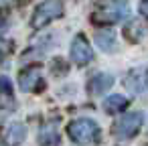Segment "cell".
Wrapping results in <instances>:
<instances>
[{"mask_svg": "<svg viewBox=\"0 0 148 146\" xmlns=\"http://www.w3.org/2000/svg\"><path fill=\"white\" fill-rule=\"evenodd\" d=\"M130 12L128 0H95L91 21L99 27H112L124 21Z\"/></svg>", "mask_w": 148, "mask_h": 146, "instance_id": "1", "label": "cell"}, {"mask_svg": "<svg viewBox=\"0 0 148 146\" xmlns=\"http://www.w3.org/2000/svg\"><path fill=\"white\" fill-rule=\"evenodd\" d=\"M67 134L75 144L85 146V144H91V142H95L99 138V126L89 118H77V120L69 122Z\"/></svg>", "mask_w": 148, "mask_h": 146, "instance_id": "2", "label": "cell"}, {"mask_svg": "<svg viewBox=\"0 0 148 146\" xmlns=\"http://www.w3.org/2000/svg\"><path fill=\"white\" fill-rule=\"evenodd\" d=\"M63 16V0H45L37 6V10L33 12L31 19V27L33 29H45L47 25H51L55 19Z\"/></svg>", "mask_w": 148, "mask_h": 146, "instance_id": "3", "label": "cell"}, {"mask_svg": "<svg viewBox=\"0 0 148 146\" xmlns=\"http://www.w3.org/2000/svg\"><path fill=\"white\" fill-rule=\"evenodd\" d=\"M142 124H144V116H142L140 112H128V114H124V116L114 124L112 132H114L116 138L128 140V138H134V136L140 132Z\"/></svg>", "mask_w": 148, "mask_h": 146, "instance_id": "4", "label": "cell"}, {"mask_svg": "<svg viewBox=\"0 0 148 146\" xmlns=\"http://www.w3.org/2000/svg\"><path fill=\"white\" fill-rule=\"evenodd\" d=\"M91 59H93V49H91V45L87 43V39H85L83 35H77V37L73 39V43H71V61H73L75 65L83 67V65H87Z\"/></svg>", "mask_w": 148, "mask_h": 146, "instance_id": "5", "label": "cell"}, {"mask_svg": "<svg viewBox=\"0 0 148 146\" xmlns=\"http://www.w3.org/2000/svg\"><path fill=\"white\" fill-rule=\"evenodd\" d=\"M114 83H116L114 75H110V73H97V75H93V77L89 79V83H87V91H89L91 95H99V93L110 91Z\"/></svg>", "mask_w": 148, "mask_h": 146, "instance_id": "6", "label": "cell"}, {"mask_svg": "<svg viewBox=\"0 0 148 146\" xmlns=\"http://www.w3.org/2000/svg\"><path fill=\"white\" fill-rule=\"evenodd\" d=\"M39 79H41V69L39 67H29V69L18 73V85H21L23 91H33L37 87Z\"/></svg>", "mask_w": 148, "mask_h": 146, "instance_id": "7", "label": "cell"}, {"mask_svg": "<svg viewBox=\"0 0 148 146\" xmlns=\"http://www.w3.org/2000/svg\"><path fill=\"white\" fill-rule=\"evenodd\" d=\"M25 136H27L25 124L14 122V124H10V126L6 128V132H4V142H6V146H21V144L25 142Z\"/></svg>", "mask_w": 148, "mask_h": 146, "instance_id": "8", "label": "cell"}, {"mask_svg": "<svg viewBox=\"0 0 148 146\" xmlns=\"http://www.w3.org/2000/svg\"><path fill=\"white\" fill-rule=\"evenodd\" d=\"M95 43L97 47L103 51V53H112V51H118V43H116V35L114 31L106 29V31H99L95 35Z\"/></svg>", "mask_w": 148, "mask_h": 146, "instance_id": "9", "label": "cell"}, {"mask_svg": "<svg viewBox=\"0 0 148 146\" xmlns=\"http://www.w3.org/2000/svg\"><path fill=\"white\" fill-rule=\"evenodd\" d=\"M126 106H128V97H124V95H120V93H114V95H110V97L103 99V110H106L108 114L122 112V110H126Z\"/></svg>", "mask_w": 148, "mask_h": 146, "instance_id": "10", "label": "cell"}, {"mask_svg": "<svg viewBox=\"0 0 148 146\" xmlns=\"http://www.w3.org/2000/svg\"><path fill=\"white\" fill-rule=\"evenodd\" d=\"M126 39L132 41V43H138L142 37H144V27L140 25V21H132L130 25H126V31H124Z\"/></svg>", "mask_w": 148, "mask_h": 146, "instance_id": "11", "label": "cell"}, {"mask_svg": "<svg viewBox=\"0 0 148 146\" xmlns=\"http://www.w3.org/2000/svg\"><path fill=\"white\" fill-rule=\"evenodd\" d=\"M39 144L41 146H59V134L53 128H45L39 134Z\"/></svg>", "mask_w": 148, "mask_h": 146, "instance_id": "12", "label": "cell"}, {"mask_svg": "<svg viewBox=\"0 0 148 146\" xmlns=\"http://www.w3.org/2000/svg\"><path fill=\"white\" fill-rule=\"evenodd\" d=\"M0 97H6V99L12 97V85L6 77H0Z\"/></svg>", "mask_w": 148, "mask_h": 146, "instance_id": "13", "label": "cell"}, {"mask_svg": "<svg viewBox=\"0 0 148 146\" xmlns=\"http://www.w3.org/2000/svg\"><path fill=\"white\" fill-rule=\"evenodd\" d=\"M140 12L148 19V0H140Z\"/></svg>", "mask_w": 148, "mask_h": 146, "instance_id": "14", "label": "cell"}, {"mask_svg": "<svg viewBox=\"0 0 148 146\" xmlns=\"http://www.w3.org/2000/svg\"><path fill=\"white\" fill-rule=\"evenodd\" d=\"M144 83H146V87H148V71H146V79H144Z\"/></svg>", "mask_w": 148, "mask_h": 146, "instance_id": "15", "label": "cell"}]
</instances>
